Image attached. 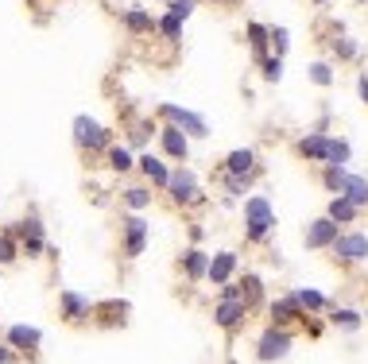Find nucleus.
I'll list each match as a JSON object with an SVG mask.
<instances>
[{"mask_svg": "<svg viewBox=\"0 0 368 364\" xmlns=\"http://www.w3.org/2000/svg\"><path fill=\"white\" fill-rule=\"evenodd\" d=\"M271 225H275L271 206L264 202V198H248V202H244V233H248L252 245H260L264 236L271 233Z\"/></svg>", "mask_w": 368, "mask_h": 364, "instance_id": "nucleus-1", "label": "nucleus"}, {"mask_svg": "<svg viewBox=\"0 0 368 364\" xmlns=\"http://www.w3.org/2000/svg\"><path fill=\"white\" fill-rule=\"evenodd\" d=\"M287 353H291L287 325H271V329H264V334H260V345H256V356H260L264 364H271V361H283Z\"/></svg>", "mask_w": 368, "mask_h": 364, "instance_id": "nucleus-2", "label": "nucleus"}, {"mask_svg": "<svg viewBox=\"0 0 368 364\" xmlns=\"http://www.w3.org/2000/svg\"><path fill=\"white\" fill-rule=\"evenodd\" d=\"M333 252H338V260H345V264H360V260H368V236L365 233H338V240H333Z\"/></svg>", "mask_w": 368, "mask_h": 364, "instance_id": "nucleus-3", "label": "nucleus"}, {"mask_svg": "<svg viewBox=\"0 0 368 364\" xmlns=\"http://www.w3.org/2000/svg\"><path fill=\"white\" fill-rule=\"evenodd\" d=\"M74 140H77V148H89V151L109 148V132L101 128L97 120H89V117H77L74 120Z\"/></svg>", "mask_w": 368, "mask_h": 364, "instance_id": "nucleus-4", "label": "nucleus"}, {"mask_svg": "<svg viewBox=\"0 0 368 364\" xmlns=\"http://www.w3.org/2000/svg\"><path fill=\"white\" fill-rule=\"evenodd\" d=\"M167 190H171V198L178 202V206H194V202H202V190H198V182H194L190 171H174L171 182H167Z\"/></svg>", "mask_w": 368, "mask_h": 364, "instance_id": "nucleus-5", "label": "nucleus"}, {"mask_svg": "<svg viewBox=\"0 0 368 364\" xmlns=\"http://www.w3.org/2000/svg\"><path fill=\"white\" fill-rule=\"evenodd\" d=\"M144 245H147V221L144 217H128L125 221V256L136 260L144 252Z\"/></svg>", "mask_w": 368, "mask_h": 364, "instance_id": "nucleus-6", "label": "nucleus"}, {"mask_svg": "<svg viewBox=\"0 0 368 364\" xmlns=\"http://www.w3.org/2000/svg\"><path fill=\"white\" fill-rule=\"evenodd\" d=\"M244 314H248V306H244L241 298H221L217 310H213V322L221 325V329H237V325L244 322Z\"/></svg>", "mask_w": 368, "mask_h": 364, "instance_id": "nucleus-7", "label": "nucleus"}, {"mask_svg": "<svg viewBox=\"0 0 368 364\" xmlns=\"http://www.w3.org/2000/svg\"><path fill=\"white\" fill-rule=\"evenodd\" d=\"M333 240H338V221L333 217H322L306 229V248H329Z\"/></svg>", "mask_w": 368, "mask_h": 364, "instance_id": "nucleus-8", "label": "nucleus"}, {"mask_svg": "<svg viewBox=\"0 0 368 364\" xmlns=\"http://www.w3.org/2000/svg\"><path fill=\"white\" fill-rule=\"evenodd\" d=\"M232 271H237V256H232V252H217V256L210 260V271H205V279H210L213 287H225Z\"/></svg>", "mask_w": 368, "mask_h": 364, "instance_id": "nucleus-9", "label": "nucleus"}, {"mask_svg": "<svg viewBox=\"0 0 368 364\" xmlns=\"http://www.w3.org/2000/svg\"><path fill=\"white\" fill-rule=\"evenodd\" d=\"M159 113H163L167 120H174L178 128H186V132H190V136H205V120H202V117H194V113H186V108L163 105V108H159Z\"/></svg>", "mask_w": 368, "mask_h": 364, "instance_id": "nucleus-10", "label": "nucleus"}, {"mask_svg": "<svg viewBox=\"0 0 368 364\" xmlns=\"http://www.w3.org/2000/svg\"><path fill=\"white\" fill-rule=\"evenodd\" d=\"M299 318H302V306H299L295 295L271 303V325H291V322H299Z\"/></svg>", "mask_w": 368, "mask_h": 364, "instance_id": "nucleus-11", "label": "nucleus"}, {"mask_svg": "<svg viewBox=\"0 0 368 364\" xmlns=\"http://www.w3.org/2000/svg\"><path fill=\"white\" fill-rule=\"evenodd\" d=\"M62 314H66V322H86L93 314V306H89V298L77 295V291H62Z\"/></svg>", "mask_w": 368, "mask_h": 364, "instance_id": "nucleus-12", "label": "nucleus"}, {"mask_svg": "<svg viewBox=\"0 0 368 364\" xmlns=\"http://www.w3.org/2000/svg\"><path fill=\"white\" fill-rule=\"evenodd\" d=\"M159 136H163V151L171 159H186L190 155V144H186V132L178 128V124H171V128H163L159 132Z\"/></svg>", "mask_w": 368, "mask_h": 364, "instance_id": "nucleus-13", "label": "nucleus"}, {"mask_svg": "<svg viewBox=\"0 0 368 364\" xmlns=\"http://www.w3.org/2000/svg\"><path fill=\"white\" fill-rule=\"evenodd\" d=\"M8 341H12V349H24V353H31V349H39L43 334H39L35 325H12V329H8Z\"/></svg>", "mask_w": 368, "mask_h": 364, "instance_id": "nucleus-14", "label": "nucleus"}, {"mask_svg": "<svg viewBox=\"0 0 368 364\" xmlns=\"http://www.w3.org/2000/svg\"><path fill=\"white\" fill-rule=\"evenodd\" d=\"M252 171H256V155H252L248 148L229 151V159H225V175H252Z\"/></svg>", "mask_w": 368, "mask_h": 364, "instance_id": "nucleus-15", "label": "nucleus"}, {"mask_svg": "<svg viewBox=\"0 0 368 364\" xmlns=\"http://www.w3.org/2000/svg\"><path fill=\"white\" fill-rule=\"evenodd\" d=\"M299 155H302V159H318V163H326L329 140H326V136H306V140H299Z\"/></svg>", "mask_w": 368, "mask_h": 364, "instance_id": "nucleus-16", "label": "nucleus"}, {"mask_svg": "<svg viewBox=\"0 0 368 364\" xmlns=\"http://www.w3.org/2000/svg\"><path fill=\"white\" fill-rule=\"evenodd\" d=\"M136 163H140V171H144V175L151 178L155 186H167V182H171V171H167V167H163V163H159L155 155H140Z\"/></svg>", "mask_w": 368, "mask_h": 364, "instance_id": "nucleus-17", "label": "nucleus"}, {"mask_svg": "<svg viewBox=\"0 0 368 364\" xmlns=\"http://www.w3.org/2000/svg\"><path fill=\"white\" fill-rule=\"evenodd\" d=\"M326 217H333L338 225H349V221L357 217V206H353V202H349L345 194H338L333 202H329V213H326Z\"/></svg>", "mask_w": 368, "mask_h": 364, "instance_id": "nucleus-18", "label": "nucleus"}, {"mask_svg": "<svg viewBox=\"0 0 368 364\" xmlns=\"http://www.w3.org/2000/svg\"><path fill=\"white\" fill-rule=\"evenodd\" d=\"M183 267H186V276H190V279H202L205 271H210V256L198 252V248H190V252L183 256Z\"/></svg>", "mask_w": 368, "mask_h": 364, "instance_id": "nucleus-19", "label": "nucleus"}, {"mask_svg": "<svg viewBox=\"0 0 368 364\" xmlns=\"http://www.w3.org/2000/svg\"><path fill=\"white\" fill-rule=\"evenodd\" d=\"M345 198L353 202V206H368V178H357V175H349V182H345Z\"/></svg>", "mask_w": 368, "mask_h": 364, "instance_id": "nucleus-20", "label": "nucleus"}, {"mask_svg": "<svg viewBox=\"0 0 368 364\" xmlns=\"http://www.w3.org/2000/svg\"><path fill=\"white\" fill-rule=\"evenodd\" d=\"M260 295H264L260 276H244V279H241V303L252 306V303H260Z\"/></svg>", "mask_w": 368, "mask_h": 364, "instance_id": "nucleus-21", "label": "nucleus"}, {"mask_svg": "<svg viewBox=\"0 0 368 364\" xmlns=\"http://www.w3.org/2000/svg\"><path fill=\"white\" fill-rule=\"evenodd\" d=\"M125 28H128V31H151L155 20L147 16V12H140V8H128V12H125Z\"/></svg>", "mask_w": 368, "mask_h": 364, "instance_id": "nucleus-22", "label": "nucleus"}, {"mask_svg": "<svg viewBox=\"0 0 368 364\" xmlns=\"http://www.w3.org/2000/svg\"><path fill=\"white\" fill-rule=\"evenodd\" d=\"M345 182H349V175L338 167V163H329V171H326V190H333V194H345Z\"/></svg>", "mask_w": 368, "mask_h": 364, "instance_id": "nucleus-23", "label": "nucleus"}, {"mask_svg": "<svg viewBox=\"0 0 368 364\" xmlns=\"http://www.w3.org/2000/svg\"><path fill=\"white\" fill-rule=\"evenodd\" d=\"M326 163H338V167H345V163H349V144H345V140H329Z\"/></svg>", "mask_w": 368, "mask_h": 364, "instance_id": "nucleus-24", "label": "nucleus"}, {"mask_svg": "<svg viewBox=\"0 0 368 364\" xmlns=\"http://www.w3.org/2000/svg\"><path fill=\"white\" fill-rule=\"evenodd\" d=\"M248 39H252V50H256V55H264V47H268V39H271V31L260 28V23H248Z\"/></svg>", "mask_w": 368, "mask_h": 364, "instance_id": "nucleus-25", "label": "nucleus"}, {"mask_svg": "<svg viewBox=\"0 0 368 364\" xmlns=\"http://www.w3.org/2000/svg\"><path fill=\"white\" fill-rule=\"evenodd\" d=\"M125 202L132 209H147V206H151V194H147L144 186H132V190H125Z\"/></svg>", "mask_w": 368, "mask_h": 364, "instance_id": "nucleus-26", "label": "nucleus"}, {"mask_svg": "<svg viewBox=\"0 0 368 364\" xmlns=\"http://www.w3.org/2000/svg\"><path fill=\"white\" fill-rule=\"evenodd\" d=\"M109 167L113 171H132V155L125 148H109Z\"/></svg>", "mask_w": 368, "mask_h": 364, "instance_id": "nucleus-27", "label": "nucleus"}, {"mask_svg": "<svg viewBox=\"0 0 368 364\" xmlns=\"http://www.w3.org/2000/svg\"><path fill=\"white\" fill-rule=\"evenodd\" d=\"M295 298H299L302 310H322V306H326V298H322L318 291H295Z\"/></svg>", "mask_w": 368, "mask_h": 364, "instance_id": "nucleus-28", "label": "nucleus"}, {"mask_svg": "<svg viewBox=\"0 0 368 364\" xmlns=\"http://www.w3.org/2000/svg\"><path fill=\"white\" fill-rule=\"evenodd\" d=\"M159 31H163L167 39H178V31H183V20H178V16H171V12H167L163 20H159Z\"/></svg>", "mask_w": 368, "mask_h": 364, "instance_id": "nucleus-29", "label": "nucleus"}, {"mask_svg": "<svg viewBox=\"0 0 368 364\" xmlns=\"http://www.w3.org/2000/svg\"><path fill=\"white\" fill-rule=\"evenodd\" d=\"M333 322H338L341 329H357V325H360V314H357V310H338V314H333Z\"/></svg>", "mask_w": 368, "mask_h": 364, "instance_id": "nucleus-30", "label": "nucleus"}, {"mask_svg": "<svg viewBox=\"0 0 368 364\" xmlns=\"http://www.w3.org/2000/svg\"><path fill=\"white\" fill-rule=\"evenodd\" d=\"M310 78L318 82V86H329V82H333V74H329L326 62H314V66H310Z\"/></svg>", "mask_w": 368, "mask_h": 364, "instance_id": "nucleus-31", "label": "nucleus"}, {"mask_svg": "<svg viewBox=\"0 0 368 364\" xmlns=\"http://www.w3.org/2000/svg\"><path fill=\"white\" fill-rule=\"evenodd\" d=\"M225 186H229V194H244L248 190V175H225Z\"/></svg>", "mask_w": 368, "mask_h": 364, "instance_id": "nucleus-32", "label": "nucleus"}, {"mask_svg": "<svg viewBox=\"0 0 368 364\" xmlns=\"http://www.w3.org/2000/svg\"><path fill=\"white\" fill-rule=\"evenodd\" d=\"M279 74H283V62H279V55H275V59L264 62V78H268V82H279Z\"/></svg>", "mask_w": 368, "mask_h": 364, "instance_id": "nucleus-33", "label": "nucleus"}, {"mask_svg": "<svg viewBox=\"0 0 368 364\" xmlns=\"http://www.w3.org/2000/svg\"><path fill=\"white\" fill-rule=\"evenodd\" d=\"M16 260V245H12V236H0V264H12Z\"/></svg>", "mask_w": 368, "mask_h": 364, "instance_id": "nucleus-34", "label": "nucleus"}, {"mask_svg": "<svg viewBox=\"0 0 368 364\" xmlns=\"http://www.w3.org/2000/svg\"><path fill=\"white\" fill-rule=\"evenodd\" d=\"M194 12V0H171V16H178V20H186Z\"/></svg>", "mask_w": 368, "mask_h": 364, "instance_id": "nucleus-35", "label": "nucleus"}, {"mask_svg": "<svg viewBox=\"0 0 368 364\" xmlns=\"http://www.w3.org/2000/svg\"><path fill=\"white\" fill-rule=\"evenodd\" d=\"M19 233L24 236H43V225H39L35 217H28V221H19Z\"/></svg>", "mask_w": 368, "mask_h": 364, "instance_id": "nucleus-36", "label": "nucleus"}, {"mask_svg": "<svg viewBox=\"0 0 368 364\" xmlns=\"http://www.w3.org/2000/svg\"><path fill=\"white\" fill-rule=\"evenodd\" d=\"M24 248H28V256H39V252H43V236H24Z\"/></svg>", "mask_w": 368, "mask_h": 364, "instance_id": "nucleus-37", "label": "nucleus"}, {"mask_svg": "<svg viewBox=\"0 0 368 364\" xmlns=\"http://www.w3.org/2000/svg\"><path fill=\"white\" fill-rule=\"evenodd\" d=\"M271 43H275V55H283V50H287V31L275 28V31H271Z\"/></svg>", "mask_w": 368, "mask_h": 364, "instance_id": "nucleus-38", "label": "nucleus"}, {"mask_svg": "<svg viewBox=\"0 0 368 364\" xmlns=\"http://www.w3.org/2000/svg\"><path fill=\"white\" fill-rule=\"evenodd\" d=\"M338 55H341V59H353V55H357V43H353V39H341V43H338Z\"/></svg>", "mask_w": 368, "mask_h": 364, "instance_id": "nucleus-39", "label": "nucleus"}, {"mask_svg": "<svg viewBox=\"0 0 368 364\" xmlns=\"http://www.w3.org/2000/svg\"><path fill=\"white\" fill-rule=\"evenodd\" d=\"M12 361V349H8V345H0V364H8Z\"/></svg>", "mask_w": 368, "mask_h": 364, "instance_id": "nucleus-40", "label": "nucleus"}, {"mask_svg": "<svg viewBox=\"0 0 368 364\" xmlns=\"http://www.w3.org/2000/svg\"><path fill=\"white\" fill-rule=\"evenodd\" d=\"M357 89H360V97L368 101V78H360V82H357Z\"/></svg>", "mask_w": 368, "mask_h": 364, "instance_id": "nucleus-41", "label": "nucleus"}, {"mask_svg": "<svg viewBox=\"0 0 368 364\" xmlns=\"http://www.w3.org/2000/svg\"><path fill=\"white\" fill-rule=\"evenodd\" d=\"M318 4H322V0H318Z\"/></svg>", "mask_w": 368, "mask_h": 364, "instance_id": "nucleus-42", "label": "nucleus"}]
</instances>
